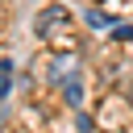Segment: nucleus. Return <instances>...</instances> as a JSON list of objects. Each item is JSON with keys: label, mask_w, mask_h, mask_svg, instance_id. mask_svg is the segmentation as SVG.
I'll list each match as a JSON object with an SVG mask.
<instances>
[{"label": "nucleus", "mask_w": 133, "mask_h": 133, "mask_svg": "<svg viewBox=\"0 0 133 133\" xmlns=\"http://www.w3.org/2000/svg\"><path fill=\"white\" fill-rule=\"evenodd\" d=\"M66 21H71V17H66V8H62V4H50V8H42V12L33 17V33H37V37H46V33H50V25H66Z\"/></svg>", "instance_id": "nucleus-1"}, {"label": "nucleus", "mask_w": 133, "mask_h": 133, "mask_svg": "<svg viewBox=\"0 0 133 133\" xmlns=\"http://www.w3.org/2000/svg\"><path fill=\"white\" fill-rule=\"evenodd\" d=\"M62 96H66L71 108H79V104H83V75H71V79L62 83Z\"/></svg>", "instance_id": "nucleus-2"}, {"label": "nucleus", "mask_w": 133, "mask_h": 133, "mask_svg": "<svg viewBox=\"0 0 133 133\" xmlns=\"http://www.w3.org/2000/svg\"><path fill=\"white\" fill-rule=\"evenodd\" d=\"M112 37H121V42H133V25H112Z\"/></svg>", "instance_id": "nucleus-3"}]
</instances>
